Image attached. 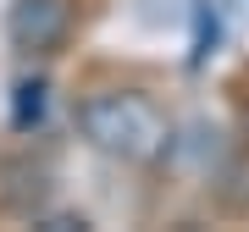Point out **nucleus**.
Returning a JSON list of instances; mask_svg holds the SVG:
<instances>
[{"mask_svg":"<svg viewBox=\"0 0 249 232\" xmlns=\"http://www.w3.org/2000/svg\"><path fill=\"white\" fill-rule=\"evenodd\" d=\"M78 133L111 161H155L166 149V116L144 94H89L78 105Z\"/></svg>","mask_w":249,"mask_h":232,"instance_id":"1","label":"nucleus"},{"mask_svg":"<svg viewBox=\"0 0 249 232\" xmlns=\"http://www.w3.org/2000/svg\"><path fill=\"white\" fill-rule=\"evenodd\" d=\"M72 17H78L72 0H11L6 39H11V50H22V55H50V50L67 45Z\"/></svg>","mask_w":249,"mask_h":232,"instance_id":"2","label":"nucleus"},{"mask_svg":"<svg viewBox=\"0 0 249 232\" xmlns=\"http://www.w3.org/2000/svg\"><path fill=\"white\" fill-rule=\"evenodd\" d=\"M17 94H22L17 99V127H28V116L39 122V111H45V83H22Z\"/></svg>","mask_w":249,"mask_h":232,"instance_id":"3","label":"nucleus"}]
</instances>
